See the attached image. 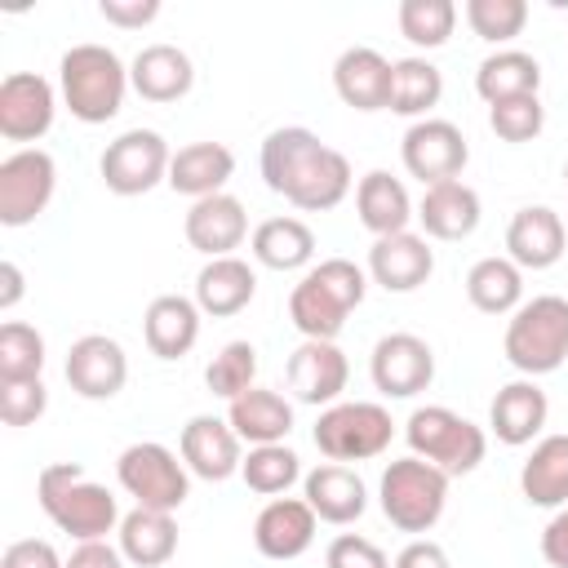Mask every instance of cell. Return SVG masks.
I'll use <instances>...</instances> for the list:
<instances>
[{"label": "cell", "instance_id": "1", "mask_svg": "<svg viewBox=\"0 0 568 568\" xmlns=\"http://www.w3.org/2000/svg\"><path fill=\"white\" fill-rule=\"evenodd\" d=\"M257 164H262V182L302 213H328L355 186L351 160L302 124L271 129Z\"/></svg>", "mask_w": 568, "mask_h": 568}, {"label": "cell", "instance_id": "2", "mask_svg": "<svg viewBox=\"0 0 568 568\" xmlns=\"http://www.w3.org/2000/svg\"><path fill=\"white\" fill-rule=\"evenodd\" d=\"M36 501L49 524L75 541H106V532H115L124 519L115 493L89 479L80 462H49L36 475Z\"/></svg>", "mask_w": 568, "mask_h": 568}, {"label": "cell", "instance_id": "3", "mask_svg": "<svg viewBox=\"0 0 568 568\" xmlns=\"http://www.w3.org/2000/svg\"><path fill=\"white\" fill-rule=\"evenodd\" d=\"M364 293H368L364 266H355L351 257H324L311 271H302V280L293 284L288 320L311 342H337V333L346 328V320L364 302Z\"/></svg>", "mask_w": 568, "mask_h": 568}, {"label": "cell", "instance_id": "4", "mask_svg": "<svg viewBox=\"0 0 568 568\" xmlns=\"http://www.w3.org/2000/svg\"><path fill=\"white\" fill-rule=\"evenodd\" d=\"M129 89H133L129 84V67L106 44L84 40V44H71L58 58V93H62V106L80 124H106V120H115Z\"/></svg>", "mask_w": 568, "mask_h": 568}, {"label": "cell", "instance_id": "5", "mask_svg": "<svg viewBox=\"0 0 568 568\" xmlns=\"http://www.w3.org/2000/svg\"><path fill=\"white\" fill-rule=\"evenodd\" d=\"M501 355L519 377L559 373L568 359V297L559 293L524 297L519 311L506 320Z\"/></svg>", "mask_w": 568, "mask_h": 568}, {"label": "cell", "instance_id": "6", "mask_svg": "<svg viewBox=\"0 0 568 568\" xmlns=\"http://www.w3.org/2000/svg\"><path fill=\"white\" fill-rule=\"evenodd\" d=\"M404 439H408L413 457L439 466L448 479L470 475L488 453L484 426H475L470 417H462L448 404H417L408 413V422H404Z\"/></svg>", "mask_w": 568, "mask_h": 568}, {"label": "cell", "instance_id": "7", "mask_svg": "<svg viewBox=\"0 0 568 568\" xmlns=\"http://www.w3.org/2000/svg\"><path fill=\"white\" fill-rule=\"evenodd\" d=\"M377 506L390 528L426 537L448 506V475L422 457H395L377 479Z\"/></svg>", "mask_w": 568, "mask_h": 568}, {"label": "cell", "instance_id": "8", "mask_svg": "<svg viewBox=\"0 0 568 568\" xmlns=\"http://www.w3.org/2000/svg\"><path fill=\"white\" fill-rule=\"evenodd\" d=\"M311 439L328 462H373L390 448L395 422L377 399H337L320 408Z\"/></svg>", "mask_w": 568, "mask_h": 568}, {"label": "cell", "instance_id": "9", "mask_svg": "<svg viewBox=\"0 0 568 568\" xmlns=\"http://www.w3.org/2000/svg\"><path fill=\"white\" fill-rule=\"evenodd\" d=\"M115 484L146 510H169L178 515L182 501L191 497V470L182 462V453L155 444V439H138L115 457Z\"/></svg>", "mask_w": 568, "mask_h": 568}, {"label": "cell", "instance_id": "10", "mask_svg": "<svg viewBox=\"0 0 568 568\" xmlns=\"http://www.w3.org/2000/svg\"><path fill=\"white\" fill-rule=\"evenodd\" d=\"M169 164H173V151H169L164 133H155V129H124L98 155L102 186L111 195H124V200L146 195L160 182H169Z\"/></svg>", "mask_w": 568, "mask_h": 568}, {"label": "cell", "instance_id": "11", "mask_svg": "<svg viewBox=\"0 0 568 568\" xmlns=\"http://www.w3.org/2000/svg\"><path fill=\"white\" fill-rule=\"evenodd\" d=\"M58 191V164L40 146H18L0 160V226H31Z\"/></svg>", "mask_w": 568, "mask_h": 568}, {"label": "cell", "instance_id": "12", "mask_svg": "<svg viewBox=\"0 0 568 568\" xmlns=\"http://www.w3.org/2000/svg\"><path fill=\"white\" fill-rule=\"evenodd\" d=\"M399 160H404L408 178H417L422 186H435V182L462 178V169L470 160V146H466V133L453 120L426 115V120H413L404 129Z\"/></svg>", "mask_w": 568, "mask_h": 568}, {"label": "cell", "instance_id": "13", "mask_svg": "<svg viewBox=\"0 0 568 568\" xmlns=\"http://www.w3.org/2000/svg\"><path fill=\"white\" fill-rule=\"evenodd\" d=\"M373 390L386 399H413L435 382V351L417 333H386L368 355Z\"/></svg>", "mask_w": 568, "mask_h": 568}, {"label": "cell", "instance_id": "14", "mask_svg": "<svg viewBox=\"0 0 568 568\" xmlns=\"http://www.w3.org/2000/svg\"><path fill=\"white\" fill-rule=\"evenodd\" d=\"M58 89L40 71H9L0 80V138L4 142H40L53 129Z\"/></svg>", "mask_w": 568, "mask_h": 568}, {"label": "cell", "instance_id": "15", "mask_svg": "<svg viewBox=\"0 0 568 568\" xmlns=\"http://www.w3.org/2000/svg\"><path fill=\"white\" fill-rule=\"evenodd\" d=\"M62 373H67V382H71V390L80 399L102 404V399H115L124 390V382H129V355H124V346L115 337L84 333V337L71 342Z\"/></svg>", "mask_w": 568, "mask_h": 568}, {"label": "cell", "instance_id": "16", "mask_svg": "<svg viewBox=\"0 0 568 568\" xmlns=\"http://www.w3.org/2000/svg\"><path fill=\"white\" fill-rule=\"evenodd\" d=\"M178 453H182L186 470L209 484H222V479L240 475V466H244V439L231 430L226 417H213V413H195L182 426Z\"/></svg>", "mask_w": 568, "mask_h": 568}, {"label": "cell", "instance_id": "17", "mask_svg": "<svg viewBox=\"0 0 568 568\" xmlns=\"http://www.w3.org/2000/svg\"><path fill=\"white\" fill-rule=\"evenodd\" d=\"M284 377H288V390H293L297 404L328 408V404L342 399V390L351 382V364H346V355H342L337 342H311V337H302L297 351L284 364Z\"/></svg>", "mask_w": 568, "mask_h": 568}, {"label": "cell", "instance_id": "18", "mask_svg": "<svg viewBox=\"0 0 568 568\" xmlns=\"http://www.w3.org/2000/svg\"><path fill=\"white\" fill-rule=\"evenodd\" d=\"M364 271H368V284H377L386 293H417L435 275V248L417 231L382 235V240H373Z\"/></svg>", "mask_w": 568, "mask_h": 568}, {"label": "cell", "instance_id": "19", "mask_svg": "<svg viewBox=\"0 0 568 568\" xmlns=\"http://www.w3.org/2000/svg\"><path fill=\"white\" fill-rule=\"evenodd\" d=\"M568 248V226L550 204H524L506 222V257L519 271H550Z\"/></svg>", "mask_w": 568, "mask_h": 568}, {"label": "cell", "instance_id": "20", "mask_svg": "<svg viewBox=\"0 0 568 568\" xmlns=\"http://www.w3.org/2000/svg\"><path fill=\"white\" fill-rule=\"evenodd\" d=\"M315 528H320V515L306 506V497H271L253 519V546L257 555L288 564L311 550Z\"/></svg>", "mask_w": 568, "mask_h": 568}, {"label": "cell", "instance_id": "21", "mask_svg": "<svg viewBox=\"0 0 568 568\" xmlns=\"http://www.w3.org/2000/svg\"><path fill=\"white\" fill-rule=\"evenodd\" d=\"M182 231H186V244L195 253H204V262L209 257H231L248 240V213L231 191H217V195H204L186 209Z\"/></svg>", "mask_w": 568, "mask_h": 568}, {"label": "cell", "instance_id": "22", "mask_svg": "<svg viewBox=\"0 0 568 568\" xmlns=\"http://www.w3.org/2000/svg\"><path fill=\"white\" fill-rule=\"evenodd\" d=\"M546 417H550V399L546 390L537 386V377H515L506 382L493 404H488V430L497 435V444L506 448H524V444H537L541 430H546Z\"/></svg>", "mask_w": 568, "mask_h": 568}, {"label": "cell", "instance_id": "23", "mask_svg": "<svg viewBox=\"0 0 568 568\" xmlns=\"http://www.w3.org/2000/svg\"><path fill=\"white\" fill-rule=\"evenodd\" d=\"M129 84L142 102H178L191 93L195 84V62L186 49L169 44V40H155V44H142L129 62Z\"/></svg>", "mask_w": 568, "mask_h": 568}, {"label": "cell", "instance_id": "24", "mask_svg": "<svg viewBox=\"0 0 568 568\" xmlns=\"http://www.w3.org/2000/svg\"><path fill=\"white\" fill-rule=\"evenodd\" d=\"M484 217V204H479V191L466 186L462 178L453 182H435V186H422V200H417V222H422V235L426 240H466L475 235Z\"/></svg>", "mask_w": 568, "mask_h": 568}, {"label": "cell", "instance_id": "25", "mask_svg": "<svg viewBox=\"0 0 568 568\" xmlns=\"http://www.w3.org/2000/svg\"><path fill=\"white\" fill-rule=\"evenodd\" d=\"M302 497L320 515V524H337V528L355 524L368 510V484L359 479V470H351L342 462H320L315 470H306Z\"/></svg>", "mask_w": 568, "mask_h": 568}, {"label": "cell", "instance_id": "26", "mask_svg": "<svg viewBox=\"0 0 568 568\" xmlns=\"http://www.w3.org/2000/svg\"><path fill=\"white\" fill-rule=\"evenodd\" d=\"M200 320H204V311L195 306V297H186V293H160V297L146 302L142 342H146V351L155 359H182L200 342Z\"/></svg>", "mask_w": 568, "mask_h": 568}, {"label": "cell", "instance_id": "27", "mask_svg": "<svg viewBox=\"0 0 568 568\" xmlns=\"http://www.w3.org/2000/svg\"><path fill=\"white\" fill-rule=\"evenodd\" d=\"M333 89L351 111H386V102H390V62L373 44H351L333 62Z\"/></svg>", "mask_w": 568, "mask_h": 568}, {"label": "cell", "instance_id": "28", "mask_svg": "<svg viewBox=\"0 0 568 568\" xmlns=\"http://www.w3.org/2000/svg\"><path fill=\"white\" fill-rule=\"evenodd\" d=\"M355 213H359V226L373 231V240H382V235L408 231V222L417 217V204H413L408 186H404L395 173L368 169V173L355 182Z\"/></svg>", "mask_w": 568, "mask_h": 568}, {"label": "cell", "instance_id": "29", "mask_svg": "<svg viewBox=\"0 0 568 568\" xmlns=\"http://www.w3.org/2000/svg\"><path fill=\"white\" fill-rule=\"evenodd\" d=\"M235 178V151L226 142H186L173 151L169 164V186L178 195H186L191 204L204 195L226 191V182Z\"/></svg>", "mask_w": 568, "mask_h": 568}, {"label": "cell", "instance_id": "30", "mask_svg": "<svg viewBox=\"0 0 568 568\" xmlns=\"http://www.w3.org/2000/svg\"><path fill=\"white\" fill-rule=\"evenodd\" d=\"M257 297V271L244 257H209L195 275V306L213 320L240 315Z\"/></svg>", "mask_w": 568, "mask_h": 568}, {"label": "cell", "instance_id": "31", "mask_svg": "<svg viewBox=\"0 0 568 568\" xmlns=\"http://www.w3.org/2000/svg\"><path fill=\"white\" fill-rule=\"evenodd\" d=\"M248 253L266 271H311L315 266V231L302 217H266L248 235Z\"/></svg>", "mask_w": 568, "mask_h": 568}, {"label": "cell", "instance_id": "32", "mask_svg": "<svg viewBox=\"0 0 568 568\" xmlns=\"http://www.w3.org/2000/svg\"><path fill=\"white\" fill-rule=\"evenodd\" d=\"M226 422H231V430L248 448H257V444H284L288 430H293V404L280 390L253 386V390H244L240 399L226 404Z\"/></svg>", "mask_w": 568, "mask_h": 568}, {"label": "cell", "instance_id": "33", "mask_svg": "<svg viewBox=\"0 0 568 568\" xmlns=\"http://www.w3.org/2000/svg\"><path fill=\"white\" fill-rule=\"evenodd\" d=\"M115 546L120 555L133 564V568H160L178 555V519L169 510H146V506H133L120 528H115Z\"/></svg>", "mask_w": 568, "mask_h": 568}, {"label": "cell", "instance_id": "34", "mask_svg": "<svg viewBox=\"0 0 568 568\" xmlns=\"http://www.w3.org/2000/svg\"><path fill=\"white\" fill-rule=\"evenodd\" d=\"M519 493L528 506L559 510L568 506V435H541L519 466Z\"/></svg>", "mask_w": 568, "mask_h": 568}, {"label": "cell", "instance_id": "35", "mask_svg": "<svg viewBox=\"0 0 568 568\" xmlns=\"http://www.w3.org/2000/svg\"><path fill=\"white\" fill-rule=\"evenodd\" d=\"M541 89V62L524 49H497L475 67V93L497 106L506 98H524Z\"/></svg>", "mask_w": 568, "mask_h": 568}, {"label": "cell", "instance_id": "36", "mask_svg": "<svg viewBox=\"0 0 568 568\" xmlns=\"http://www.w3.org/2000/svg\"><path fill=\"white\" fill-rule=\"evenodd\" d=\"M439 98H444V71L430 58L413 53V58L390 62V102H386V111L408 115V120H426L430 106H439Z\"/></svg>", "mask_w": 568, "mask_h": 568}, {"label": "cell", "instance_id": "37", "mask_svg": "<svg viewBox=\"0 0 568 568\" xmlns=\"http://www.w3.org/2000/svg\"><path fill=\"white\" fill-rule=\"evenodd\" d=\"M466 297L475 311L484 315H515L519 302H524V271L501 253L493 257H479L470 271H466Z\"/></svg>", "mask_w": 568, "mask_h": 568}, {"label": "cell", "instance_id": "38", "mask_svg": "<svg viewBox=\"0 0 568 568\" xmlns=\"http://www.w3.org/2000/svg\"><path fill=\"white\" fill-rule=\"evenodd\" d=\"M240 479L248 484V493L257 497H284L297 479H302V457L288 444H257L244 453Z\"/></svg>", "mask_w": 568, "mask_h": 568}, {"label": "cell", "instance_id": "39", "mask_svg": "<svg viewBox=\"0 0 568 568\" xmlns=\"http://www.w3.org/2000/svg\"><path fill=\"white\" fill-rule=\"evenodd\" d=\"M395 22L413 49H439V44H448V36L457 27V4L453 0H399Z\"/></svg>", "mask_w": 568, "mask_h": 568}, {"label": "cell", "instance_id": "40", "mask_svg": "<svg viewBox=\"0 0 568 568\" xmlns=\"http://www.w3.org/2000/svg\"><path fill=\"white\" fill-rule=\"evenodd\" d=\"M204 386L217 395V399H240L244 390L257 386V346L253 342H226L209 368H204Z\"/></svg>", "mask_w": 568, "mask_h": 568}, {"label": "cell", "instance_id": "41", "mask_svg": "<svg viewBox=\"0 0 568 568\" xmlns=\"http://www.w3.org/2000/svg\"><path fill=\"white\" fill-rule=\"evenodd\" d=\"M44 368V337L36 324L4 320L0 324V382H27Z\"/></svg>", "mask_w": 568, "mask_h": 568}, {"label": "cell", "instance_id": "42", "mask_svg": "<svg viewBox=\"0 0 568 568\" xmlns=\"http://www.w3.org/2000/svg\"><path fill=\"white\" fill-rule=\"evenodd\" d=\"M462 13H466V27L488 44H510L528 27L524 0H466Z\"/></svg>", "mask_w": 568, "mask_h": 568}, {"label": "cell", "instance_id": "43", "mask_svg": "<svg viewBox=\"0 0 568 568\" xmlns=\"http://www.w3.org/2000/svg\"><path fill=\"white\" fill-rule=\"evenodd\" d=\"M488 129H493L501 142H510V146L532 142V138L546 129V106H541V98H537V93L506 98V102L488 106Z\"/></svg>", "mask_w": 568, "mask_h": 568}, {"label": "cell", "instance_id": "44", "mask_svg": "<svg viewBox=\"0 0 568 568\" xmlns=\"http://www.w3.org/2000/svg\"><path fill=\"white\" fill-rule=\"evenodd\" d=\"M49 408V390L40 377L27 382H0V422L4 426H36Z\"/></svg>", "mask_w": 568, "mask_h": 568}, {"label": "cell", "instance_id": "45", "mask_svg": "<svg viewBox=\"0 0 568 568\" xmlns=\"http://www.w3.org/2000/svg\"><path fill=\"white\" fill-rule=\"evenodd\" d=\"M324 568H390L386 550L359 532H337L324 550Z\"/></svg>", "mask_w": 568, "mask_h": 568}, {"label": "cell", "instance_id": "46", "mask_svg": "<svg viewBox=\"0 0 568 568\" xmlns=\"http://www.w3.org/2000/svg\"><path fill=\"white\" fill-rule=\"evenodd\" d=\"M0 568H67V559L44 537H18V541L4 546Z\"/></svg>", "mask_w": 568, "mask_h": 568}, {"label": "cell", "instance_id": "47", "mask_svg": "<svg viewBox=\"0 0 568 568\" xmlns=\"http://www.w3.org/2000/svg\"><path fill=\"white\" fill-rule=\"evenodd\" d=\"M98 13L120 31H138L160 18V0H98Z\"/></svg>", "mask_w": 568, "mask_h": 568}, {"label": "cell", "instance_id": "48", "mask_svg": "<svg viewBox=\"0 0 568 568\" xmlns=\"http://www.w3.org/2000/svg\"><path fill=\"white\" fill-rule=\"evenodd\" d=\"M537 546H541V559H546L550 568H568V506H559V510L546 519Z\"/></svg>", "mask_w": 568, "mask_h": 568}, {"label": "cell", "instance_id": "49", "mask_svg": "<svg viewBox=\"0 0 568 568\" xmlns=\"http://www.w3.org/2000/svg\"><path fill=\"white\" fill-rule=\"evenodd\" d=\"M390 568H453V564H448V550H444L439 541L413 537V541L390 559Z\"/></svg>", "mask_w": 568, "mask_h": 568}, {"label": "cell", "instance_id": "50", "mask_svg": "<svg viewBox=\"0 0 568 568\" xmlns=\"http://www.w3.org/2000/svg\"><path fill=\"white\" fill-rule=\"evenodd\" d=\"M124 564L129 559L111 541H75V550L67 555V568H124Z\"/></svg>", "mask_w": 568, "mask_h": 568}, {"label": "cell", "instance_id": "51", "mask_svg": "<svg viewBox=\"0 0 568 568\" xmlns=\"http://www.w3.org/2000/svg\"><path fill=\"white\" fill-rule=\"evenodd\" d=\"M22 293H27V280H22V266L18 262H0V311H13L18 302H22Z\"/></svg>", "mask_w": 568, "mask_h": 568}, {"label": "cell", "instance_id": "52", "mask_svg": "<svg viewBox=\"0 0 568 568\" xmlns=\"http://www.w3.org/2000/svg\"><path fill=\"white\" fill-rule=\"evenodd\" d=\"M564 178H568V169H564Z\"/></svg>", "mask_w": 568, "mask_h": 568}]
</instances>
